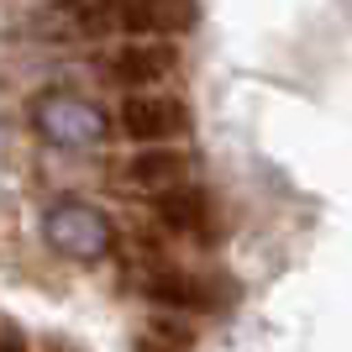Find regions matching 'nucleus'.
Returning a JSON list of instances; mask_svg holds the SVG:
<instances>
[{
	"mask_svg": "<svg viewBox=\"0 0 352 352\" xmlns=\"http://www.w3.org/2000/svg\"><path fill=\"white\" fill-rule=\"evenodd\" d=\"M174 69H179L174 43H126V47H116V53H105V79H116V85H126V89H142V85L153 89Z\"/></svg>",
	"mask_w": 352,
	"mask_h": 352,
	"instance_id": "nucleus-5",
	"label": "nucleus"
},
{
	"mask_svg": "<svg viewBox=\"0 0 352 352\" xmlns=\"http://www.w3.org/2000/svg\"><path fill=\"white\" fill-rule=\"evenodd\" d=\"M153 216H158V226H168V232H179V236H210V232H216L210 195L195 190V184L158 195V200H153Z\"/></svg>",
	"mask_w": 352,
	"mask_h": 352,
	"instance_id": "nucleus-6",
	"label": "nucleus"
},
{
	"mask_svg": "<svg viewBox=\"0 0 352 352\" xmlns=\"http://www.w3.org/2000/svg\"><path fill=\"white\" fill-rule=\"evenodd\" d=\"M195 174L190 153H174V147H147V153H137L132 163H126V179H132L137 190H153V200L168 190H184Z\"/></svg>",
	"mask_w": 352,
	"mask_h": 352,
	"instance_id": "nucleus-7",
	"label": "nucleus"
},
{
	"mask_svg": "<svg viewBox=\"0 0 352 352\" xmlns=\"http://www.w3.org/2000/svg\"><path fill=\"white\" fill-rule=\"evenodd\" d=\"M147 300L153 305H168V310H216L221 294L210 289L206 279H195V274H147Z\"/></svg>",
	"mask_w": 352,
	"mask_h": 352,
	"instance_id": "nucleus-8",
	"label": "nucleus"
},
{
	"mask_svg": "<svg viewBox=\"0 0 352 352\" xmlns=\"http://www.w3.org/2000/svg\"><path fill=\"white\" fill-rule=\"evenodd\" d=\"M195 21V0H85V32H132L137 43H168Z\"/></svg>",
	"mask_w": 352,
	"mask_h": 352,
	"instance_id": "nucleus-1",
	"label": "nucleus"
},
{
	"mask_svg": "<svg viewBox=\"0 0 352 352\" xmlns=\"http://www.w3.org/2000/svg\"><path fill=\"white\" fill-rule=\"evenodd\" d=\"M0 352H32L27 337H21V326L16 321H0Z\"/></svg>",
	"mask_w": 352,
	"mask_h": 352,
	"instance_id": "nucleus-9",
	"label": "nucleus"
},
{
	"mask_svg": "<svg viewBox=\"0 0 352 352\" xmlns=\"http://www.w3.org/2000/svg\"><path fill=\"white\" fill-rule=\"evenodd\" d=\"M43 242L69 263H105L116 252V226L89 200H53L43 210Z\"/></svg>",
	"mask_w": 352,
	"mask_h": 352,
	"instance_id": "nucleus-2",
	"label": "nucleus"
},
{
	"mask_svg": "<svg viewBox=\"0 0 352 352\" xmlns=\"http://www.w3.org/2000/svg\"><path fill=\"white\" fill-rule=\"evenodd\" d=\"M121 132L142 147H163V142L190 132V111L174 95H132L121 105Z\"/></svg>",
	"mask_w": 352,
	"mask_h": 352,
	"instance_id": "nucleus-4",
	"label": "nucleus"
},
{
	"mask_svg": "<svg viewBox=\"0 0 352 352\" xmlns=\"http://www.w3.org/2000/svg\"><path fill=\"white\" fill-rule=\"evenodd\" d=\"M0 147H6V132H0Z\"/></svg>",
	"mask_w": 352,
	"mask_h": 352,
	"instance_id": "nucleus-10",
	"label": "nucleus"
},
{
	"mask_svg": "<svg viewBox=\"0 0 352 352\" xmlns=\"http://www.w3.org/2000/svg\"><path fill=\"white\" fill-rule=\"evenodd\" d=\"M32 132L53 147L79 153V147H100L111 137V121L95 100L74 89H43V95H32Z\"/></svg>",
	"mask_w": 352,
	"mask_h": 352,
	"instance_id": "nucleus-3",
	"label": "nucleus"
}]
</instances>
